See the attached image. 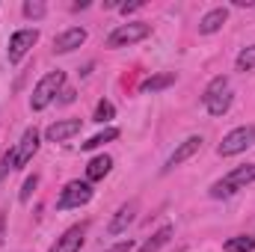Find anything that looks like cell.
Returning a JSON list of instances; mask_svg holds the SVG:
<instances>
[{
    "instance_id": "cell-8",
    "label": "cell",
    "mask_w": 255,
    "mask_h": 252,
    "mask_svg": "<svg viewBox=\"0 0 255 252\" xmlns=\"http://www.w3.org/2000/svg\"><path fill=\"white\" fill-rule=\"evenodd\" d=\"M202 148V136H187L184 142H178V148L166 157V163H163V172H172L175 166H181L184 160H190L193 154Z\"/></svg>"
},
{
    "instance_id": "cell-12",
    "label": "cell",
    "mask_w": 255,
    "mask_h": 252,
    "mask_svg": "<svg viewBox=\"0 0 255 252\" xmlns=\"http://www.w3.org/2000/svg\"><path fill=\"white\" fill-rule=\"evenodd\" d=\"M226 21H229V9H226V6H217V9H211V12L202 15L199 33H202V36H214V33H220V30L226 27Z\"/></svg>"
},
{
    "instance_id": "cell-5",
    "label": "cell",
    "mask_w": 255,
    "mask_h": 252,
    "mask_svg": "<svg viewBox=\"0 0 255 252\" xmlns=\"http://www.w3.org/2000/svg\"><path fill=\"white\" fill-rule=\"evenodd\" d=\"M89 199H92V184H89V181H80V178H74V181H68V184L60 190V196H57V211L83 208Z\"/></svg>"
},
{
    "instance_id": "cell-21",
    "label": "cell",
    "mask_w": 255,
    "mask_h": 252,
    "mask_svg": "<svg viewBox=\"0 0 255 252\" xmlns=\"http://www.w3.org/2000/svg\"><path fill=\"white\" fill-rule=\"evenodd\" d=\"M113 116H116V107H113V101L101 98V101H98V107H95V116H92V119H95L98 125H107Z\"/></svg>"
},
{
    "instance_id": "cell-2",
    "label": "cell",
    "mask_w": 255,
    "mask_h": 252,
    "mask_svg": "<svg viewBox=\"0 0 255 252\" xmlns=\"http://www.w3.org/2000/svg\"><path fill=\"white\" fill-rule=\"evenodd\" d=\"M65 89V71H51V74H45L39 83H36V89H33V95H30V107L33 110H45L48 104H54L57 101V95Z\"/></svg>"
},
{
    "instance_id": "cell-22",
    "label": "cell",
    "mask_w": 255,
    "mask_h": 252,
    "mask_svg": "<svg viewBox=\"0 0 255 252\" xmlns=\"http://www.w3.org/2000/svg\"><path fill=\"white\" fill-rule=\"evenodd\" d=\"M235 68H238V71H253V68H255V45L244 48V51L238 54V60H235Z\"/></svg>"
},
{
    "instance_id": "cell-14",
    "label": "cell",
    "mask_w": 255,
    "mask_h": 252,
    "mask_svg": "<svg viewBox=\"0 0 255 252\" xmlns=\"http://www.w3.org/2000/svg\"><path fill=\"white\" fill-rule=\"evenodd\" d=\"M113 169V157L110 154H98L86 163V181H101L104 175H110Z\"/></svg>"
},
{
    "instance_id": "cell-27",
    "label": "cell",
    "mask_w": 255,
    "mask_h": 252,
    "mask_svg": "<svg viewBox=\"0 0 255 252\" xmlns=\"http://www.w3.org/2000/svg\"><path fill=\"white\" fill-rule=\"evenodd\" d=\"M60 95H63V98H60V101H63V104H71V101H74V95H77V92H74V89H63V92H60Z\"/></svg>"
},
{
    "instance_id": "cell-9",
    "label": "cell",
    "mask_w": 255,
    "mask_h": 252,
    "mask_svg": "<svg viewBox=\"0 0 255 252\" xmlns=\"http://www.w3.org/2000/svg\"><path fill=\"white\" fill-rule=\"evenodd\" d=\"M83 241H86V223L71 226L68 232H63V238H57V244H54L48 252H80Z\"/></svg>"
},
{
    "instance_id": "cell-13",
    "label": "cell",
    "mask_w": 255,
    "mask_h": 252,
    "mask_svg": "<svg viewBox=\"0 0 255 252\" xmlns=\"http://www.w3.org/2000/svg\"><path fill=\"white\" fill-rule=\"evenodd\" d=\"M136 208H139V205H136L133 199H130V202H125V205L116 211V217L110 220V226H107V235H122V232H128V226L136 220Z\"/></svg>"
},
{
    "instance_id": "cell-1",
    "label": "cell",
    "mask_w": 255,
    "mask_h": 252,
    "mask_svg": "<svg viewBox=\"0 0 255 252\" xmlns=\"http://www.w3.org/2000/svg\"><path fill=\"white\" fill-rule=\"evenodd\" d=\"M255 181V163H247V166H235L229 175H223L220 181L211 184V199H232L235 193L247 190V184Z\"/></svg>"
},
{
    "instance_id": "cell-15",
    "label": "cell",
    "mask_w": 255,
    "mask_h": 252,
    "mask_svg": "<svg viewBox=\"0 0 255 252\" xmlns=\"http://www.w3.org/2000/svg\"><path fill=\"white\" fill-rule=\"evenodd\" d=\"M172 235H175V229H172V226H160V229H157V232H154V235H151V238H148V241H145L136 252H160L169 241H172Z\"/></svg>"
},
{
    "instance_id": "cell-25",
    "label": "cell",
    "mask_w": 255,
    "mask_h": 252,
    "mask_svg": "<svg viewBox=\"0 0 255 252\" xmlns=\"http://www.w3.org/2000/svg\"><path fill=\"white\" fill-rule=\"evenodd\" d=\"M133 250V241L128 238V241H119V244H113V247H107L104 252H130Z\"/></svg>"
},
{
    "instance_id": "cell-7",
    "label": "cell",
    "mask_w": 255,
    "mask_h": 252,
    "mask_svg": "<svg viewBox=\"0 0 255 252\" xmlns=\"http://www.w3.org/2000/svg\"><path fill=\"white\" fill-rule=\"evenodd\" d=\"M39 130L36 127H27L24 133H21V139H18V145L12 148L15 151V169H24L30 160H33V154L39 151Z\"/></svg>"
},
{
    "instance_id": "cell-10",
    "label": "cell",
    "mask_w": 255,
    "mask_h": 252,
    "mask_svg": "<svg viewBox=\"0 0 255 252\" xmlns=\"http://www.w3.org/2000/svg\"><path fill=\"white\" fill-rule=\"evenodd\" d=\"M83 42H86V30H83V27H68V30H63V33L54 39V51H57V54H71V51H77Z\"/></svg>"
},
{
    "instance_id": "cell-26",
    "label": "cell",
    "mask_w": 255,
    "mask_h": 252,
    "mask_svg": "<svg viewBox=\"0 0 255 252\" xmlns=\"http://www.w3.org/2000/svg\"><path fill=\"white\" fill-rule=\"evenodd\" d=\"M119 9H122V15H130V12H139V9H142V0H133V3H119Z\"/></svg>"
},
{
    "instance_id": "cell-20",
    "label": "cell",
    "mask_w": 255,
    "mask_h": 252,
    "mask_svg": "<svg viewBox=\"0 0 255 252\" xmlns=\"http://www.w3.org/2000/svg\"><path fill=\"white\" fill-rule=\"evenodd\" d=\"M229 89V77H223V74H217L208 86H205V92H202V104H208L211 98H217L220 92H226Z\"/></svg>"
},
{
    "instance_id": "cell-16",
    "label": "cell",
    "mask_w": 255,
    "mask_h": 252,
    "mask_svg": "<svg viewBox=\"0 0 255 252\" xmlns=\"http://www.w3.org/2000/svg\"><path fill=\"white\" fill-rule=\"evenodd\" d=\"M175 83V74L172 71H163V74H151V77H145L142 80V92H160V89H166V86H172Z\"/></svg>"
},
{
    "instance_id": "cell-24",
    "label": "cell",
    "mask_w": 255,
    "mask_h": 252,
    "mask_svg": "<svg viewBox=\"0 0 255 252\" xmlns=\"http://www.w3.org/2000/svg\"><path fill=\"white\" fill-rule=\"evenodd\" d=\"M36 187H39V175H30V178L24 181V187H21V196H18V199H21V202L27 205V202H30V196H33V190H36Z\"/></svg>"
},
{
    "instance_id": "cell-4",
    "label": "cell",
    "mask_w": 255,
    "mask_h": 252,
    "mask_svg": "<svg viewBox=\"0 0 255 252\" xmlns=\"http://www.w3.org/2000/svg\"><path fill=\"white\" fill-rule=\"evenodd\" d=\"M145 36H151V24H145V21L119 24V27L107 36V48H128V45H133V42H142Z\"/></svg>"
},
{
    "instance_id": "cell-11",
    "label": "cell",
    "mask_w": 255,
    "mask_h": 252,
    "mask_svg": "<svg viewBox=\"0 0 255 252\" xmlns=\"http://www.w3.org/2000/svg\"><path fill=\"white\" fill-rule=\"evenodd\" d=\"M80 127H83L80 119H63V122H54V125H48V130H45V139H48V142H65V139H71L74 133H80Z\"/></svg>"
},
{
    "instance_id": "cell-18",
    "label": "cell",
    "mask_w": 255,
    "mask_h": 252,
    "mask_svg": "<svg viewBox=\"0 0 255 252\" xmlns=\"http://www.w3.org/2000/svg\"><path fill=\"white\" fill-rule=\"evenodd\" d=\"M226 252H255V235H238L223 244Z\"/></svg>"
},
{
    "instance_id": "cell-3",
    "label": "cell",
    "mask_w": 255,
    "mask_h": 252,
    "mask_svg": "<svg viewBox=\"0 0 255 252\" xmlns=\"http://www.w3.org/2000/svg\"><path fill=\"white\" fill-rule=\"evenodd\" d=\"M253 145H255V125H241L223 136V142L217 145V154L220 157H235V154H241Z\"/></svg>"
},
{
    "instance_id": "cell-28",
    "label": "cell",
    "mask_w": 255,
    "mask_h": 252,
    "mask_svg": "<svg viewBox=\"0 0 255 252\" xmlns=\"http://www.w3.org/2000/svg\"><path fill=\"white\" fill-rule=\"evenodd\" d=\"M0 229H3V220H0Z\"/></svg>"
},
{
    "instance_id": "cell-19",
    "label": "cell",
    "mask_w": 255,
    "mask_h": 252,
    "mask_svg": "<svg viewBox=\"0 0 255 252\" xmlns=\"http://www.w3.org/2000/svg\"><path fill=\"white\" fill-rule=\"evenodd\" d=\"M116 136H119V130H116V127H104L101 133H95V136H89L86 142H80V148H83V151H92V148H101L104 142H113Z\"/></svg>"
},
{
    "instance_id": "cell-17",
    "label": "cell",
    "mask_w": 255,
    "mask_h": 252,
    "mask_svg": "<svg viewBox=\"0 0 255 252\" xmlns=\"http://www.w3.org/2000/svg\"><path fill=\"white\" fill-rule=\"evenodd\" d=\"M229 107H232V89L220 92L217 98H211V101L205 104V110H208L211 116H217V119H220V116H226V113H229Z\"/></svg>"
},
{
    "instance_id": "cell-6",
    "label": "cell",
    "mask_w": 255,
    "mask_h": 252,
    "mask_svg": "<svg viewBox=\"0 0 255 252\" xmlns=\"http://www.w3.org/2000/svg\"><path fill=\"white\" fill-rule=\"evenodd\" d=\"M36 42H39V30H36V27H33V30H15V33L9 36V48H6L9 63H21L24 54H27Z\"/></svg>"
},
{
    "instance_id": "cell-23",
    "label": "cell",
    "mask_w": 255,
    "mask_h": 252,
    "mask_svg": "<svg viewBox=\"0 0 255 252\" xmlns=\"http://www.w3.org/2000/svg\"><path fill=\"white\" fill-rule=\"evenodd\" d=\"M45 12H48V6H45L42 0H27V3H24V15L33 18V21H39Z\"/></svg>"
}]
</instances>
